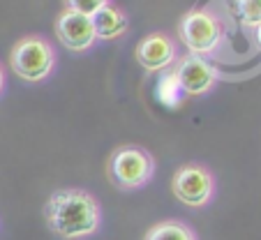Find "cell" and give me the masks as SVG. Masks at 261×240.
<instances>
[{"mask_svg": "<svg viewBox=\"0 0 261 240\" xmlns=\"http://www.w3.org/2000/svg\"><path fill=\"white\" fill-rule=\"evenodd\" d=\"M44 220L51 233L63 240L90 238L102 224V206L90 192L79 187H63L46 199Z\"/></svg>", "mask_w": 261, "mask_h": 240, "instance_id": "1", "label": "cell"}, {"mask_svg": "<svg viewBox=\"0 0 261 240\" xmlns=\"http://www.w3.org/2000/svg\"><path fill=\"white\" fill-rule=\"evenodd\" d=\"M107 176L118 190H141L155 176V157L141 146L125 143L118 146L107 162Z\"/></svg>", "mask_w": 261, "mask_h": 240, "instance_id": "2", "label": "cell"}, {"mask_svg": "<svg viewBox=\"0 0 261 240\" xmlns=\"http://www.w3.org/2000/svg\"><path fill=\"white\" fill-rule=\"evenodd\" d=\"M10 67L25 84H42L54 74L56 49L42 35H25L12 46Z\"/></svg>", "mask_w": 261, "mask_h": 240, "instance_id": "3", "label": "cell"}, {"mask_svg": "<svg viewBox=\"0 0 261 240\" xmlns=\"http://www.w3.org/2000/svg\"><path fill=\"white\" fill-rule=\"evenodd\" d=\"M222 37H224V25L217 19V14H213L206 7L190 10L178 21V39L182 42V46H188L190 54L199 58L215 54L217 46L222 44Z\"/></svg>", "mask_w": 261, "mask_h": 240, "instance_id": "4", "label": "cell"}, {"mask_svg": "<svg viewBox=\"0 0 261 240\" xmlns=\"http://www.w3.org/2000/svg\"><path fill=\"white\" fill-rule=\"evenodd\" d=\"M217 182L213 171L206 164L190 162L176 169L171 178V192L182 206L188 208H206L213 201Z\"/></svg>", "mask_w": 261, "mask_h": 240, "instance_id": "5", "label": "cell"}, {"mask_svg": "<svg viewBox=\"0 0 261 240\" xmlns=\"http://www.w3.org/2000/svg\"><path fill=\"white\" fill-rule=\"evenodd\" d=\"M171 74L176 78L180 93L188 95V97H203L220 81V69L208 63L206 58H199L192 54H185L182 58H178Z\"/></svg>", "mask_w": 261, "mask_h": 240, "instance_id": "6", "label": "cell"}, {"mask_svg": "<svg viewBox=\"0 0 261 240\" xmlns=\"http://www.w3.org/2000/svg\"><path fill=\"white\" fill-rule=\"evenodd\" d=\"M56 35H58L60 44L65 49L74 51V54H86L97 42L93 19L69 10H63L58 14V19H56Z\"/></svg>", "mask_w": 261, "mask_h": 240, "instance_id": "7", "label": "cell"}, {"mask_svg": "<svg viewBox=\"0 0 261 240\" xmlns=\"http://www.w3.org/2000/svg\"><path fill=\"white\" fill-rule=\"evenodd\" d=\"M134 58L146 72H162L178 60V46L167 33H150L137 44Z\"/></svg>", "mask_w": 261, "mask_h": 240, "instance_id": "8", "label": "cell"}, {"mask_svg": "<svg viewBox=\"0 0 261 240\" xmlns=\"http://www.w3.org/2000/svg\"><path fill=\"white\" fill-rule=\"evenodd\" d=\"M97 39H118L129 30V16L120 7L107 5L93 16Z\"/></svg>", "mask_w": 261, "mask_h": 240, "instance_id": "9", "label": "cell"}, {"mask_svg": "<svg viewBox=\"0 0 261 240\" xmlns=\"http://www.w3.org/2000/svg\"><path fill=\"white\" fill-rule=\"evenodd\" d=\"M143 240H199L194 229L180 220H162L146 231Z\"/></svg>", "mask_w": 261, "mask_h": 240, "instance_id": "10", "label": "cell"}, {"mask_svg": "<svg viewBox=\"0 0 261 240\" xmlns=\"http://www.w3.org/2000/svg\"><path fill=\"white\" fill-rule=\"evenodd\" d=\"M238 19L245 28H259L261 25V0H236Z\"/></svg>", "mask_w": 261, "mask_h": 240, "instance_id": "11", "label": "cell"}, {"mask_svg": "<svg viewBox=\"0 0 261 240\" xmlns=\"http://www.w3.org/2000/svg\"><path fill=\"white\" fill-rule=\"evenodd\" d=\"M65 10L69 12H76V14H84V16H90L93 19L102 7L111 5V0H63Z\"/></svg>", "mask_w": 261, "mask_h": 240, "instance_id": "12", "label": "cell"}, {"mask_svg": "<svg viewBox=\"0 0 261 240\" xmlns=\"http://www.w3.org/2000/svg\"><path fill=\"white\" fill-rule=\"evenodd\" d=\"M5 84H7L5 69H3V65H0V95H3V90H5Z\"/></svg>", "mask_w": 261, "mask_h": 240, "instance_id": "13", "label": "cell"}, {"mask_svg": "<svg viewBox=\"0 0 261 240\" xmlns=\"http://www.w3.org/2000/svg\"><path fill=\"white\" fill-rule=\"evenodd\" d=\"M254 37H256V44H259V49H261V25L254 28Z\"/></svg>", "mask_w": 261, "mask_h": 240, "instance_id": "14", "label": "cell"}]
</instances>
